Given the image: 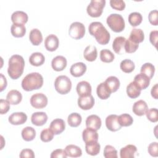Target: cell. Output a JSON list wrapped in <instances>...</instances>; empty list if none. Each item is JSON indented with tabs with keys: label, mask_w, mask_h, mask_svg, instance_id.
<instances>
[{
	"label": "cell",
	"mask_w": 158,
	"mask_h": 158,
	"mask_svg": "<svg viewBox=\"0 0 158 158\" xmlns=\"http://www.w3.org/2000/svg\"><path fill=\"white\" fill-rule=\"evenodd\" d=\"M91 35L94 36L96 41L102 45L107 44L110 38L109 32L100 22H93L88 27Z\"/></svg>",
	"instance_id": "6da1fadb"
},
{
	"label": "cell",
	"mask_w": 158,
	"mask_h": 158,
	"mask_svg": "<svg viewBox=\"0 0 158 158\" xmlns=\"http://www.w3.org/2000/svg\"><path fill=\"white\" fill-rule=\"evenodd\" d=\"M25 67V60L22 56L14 54L9 59L7 73L14 80L19 78L23 73Z\"/></svg>",
	"instance_id": "7a4b0ae2"
},
{
	"label": "cell",
	"mask_w": 158,
	"mask_h": 158,
	"mask_svg": "<svg viewBox=\"0 0 158 158\" xmlns=\"http://www.w3.org/2000/svg\"><path fill=\"white\" fill-rule=\"evenodd\" d=\"M43 85V77L38 72L27 74L22 81V87L27 91L38 89Z\"/></svg>",
	"instance_id": "3957f363"
},
{
	"label": "cell",
	"mask_w": 158,
	"mask_h": 158,
	"mask_svg": "<svg viewBox=\"0 0 158 158\" xmlns=\"http://www.w3.org/2000/svg\"><path fill=\"white\" fill-rule=\"evenodd\" d=\"M106 22L110 28L114 32L122 31L125 27V20L120 14H111L106 19Z\"/></svg>",
	"instance_id": "277c9868"
},
{
	"label": "cell",
	"mask_w": 158,
	"mask_h": 158,
	"mask_svg": "<svg viewBox=\"0 0 158 158\" xmlns=\"http://www.w3.org/2000/svg\"><path fill=\"white\" fill-rule=\"evenodd\" d=\"M54 87L59 94H66L71 90V80L65 75H59L55 80Z\"/></svg>",
	"instance_id": "5b68a950"
},
{
	"label": "cell",
	"mask_w": 158,
	"mask_h": 158,
	"mask_svg": "<svg viewBox=\"0 0 158 158\" xmlns=\"http://www.w3.org/2000/svg\"><path fill=\"white\" fill-rule=\"evenodd\" d=\"M105 5V0H91L87 6L86 12L88 14L92 17H100Z\"/></svg>",
	"instance_id": "8992f818"
},
{
	"label": "cell",
	"mask_w": 158,
	"mask_h": 158,
	"mask_svg": "<svg viewBox=\"0 0 158 158\" xmlns=\"http://www.w3.org/2000/svg\"><path fill=\"white\" fill-rule=\"evenodd\" d=\"M69 34L72 38L75 40H80L85 35V27L81 22H73L69 27Z\"/></svg>",
	"instance_id": "52a82bcc"
},
{
	"label": "cell",
	"mask_w": 158,
	"mask_h": 158,
	"mask_svg": "<svg viewBox=\"0 0 158 158\" xmlns=\"http://www.w3.org/2000/svg\"><path fill=\"white\" fill-rule=\"evenodd\" d=\"M48 98L46 96L41 93H35L30 98V104L35 109H42L48 104Z\"/></svg>",
	"instance_id": "ba28073f"
},
{
	"label": "cell",
	"mask_w": 158,
	"mask_h": 158,
	"mask_svg": "<svg viewBox=\"0 0 158 158\" xmlns=\"http://www.w3.org/2000/svg\"><path fill=\"white\" fill-rule=\"evenodd\" d=\"M118 116L115 114L108 115L106 118V125L108 130L111 131H116L119 130L122 126L118 120Z\"/></svg>",
	"instance_id": "9c48e42d"
},
{
	"label": "cell",
	"mask_w": 158,
	"mask_h": 158,
	"mask_svg": "<svg viewBox=\"0 0 158 158\" xmlns=\"http://www.w3.org/2000/svg\"><path fill=\"white\" fill-rule=\"evenodd\" d=\"M59 44V41L57 36L54 34L48 35L44 40V46L46 49L49 51H56Z\"/></svg>",
	"instance_id": "30bf717a"
},
{
	"label": "cell",
	"mask_w": 158,
	"mask_h": 158,
	"mask_svg": "<svg viewBox=\"0 0 158 158\" xmlns=\"http://www.w3.org/2000/svg\"><path fill=\"white\" fill-rule=\"evenodd\" d=\"M27 120V115L22 112H14L9 115L8 120L9 123L14 125L23 124Z\"/></svg>",
	"instance_id": "8fae6325"
},
{
	"label": "cell",
	"mask_w": 158,
	"mask_h": 158,
	"mask_svg": "<svg viewBox=\"0 0 158 158\" xmlns=\"http://www.w3.org/2000/svg\"><path fill=\"white\" fill-rule=\"evenodd\" d=\"M78 105L83 110H89L94 105V99L91 94L87 96H80L78 99Z\"/></svg>",
	"instance_id": "7c38bea8"
},
{
	"label": "cell",
	"mask_w": 158,
	"mask_h": 158,
	"mask_svg": "<svg viewBox=\"0 0 158 158\" xmlns=\"http://www.w3.org/2000/svg\"><path fill=\"white\" fill-rule=\"evenodd\" d=\"M77 92L79 96H87L91 94V86L86 81H81L77 85Z\"/></svg>",
	"instance_id": "4fadbf2b"
},
{
	"label": "cell",
	"mask_w": 158,
	"mask_h": 158,
	"mask_svg": "<svg viewBox=\"0 0 158 158\" xmlns=\"http://www.w3.org/2000/svg\"><path fill=\"white\" fill-rule=\"evenodd\" d=\"M67 59L62 56H57L54 57L51 62L52 68L57 72L63 70L67 66Z\"/></svg>",
	"instance_id": "5bb4252c"
},
{
	"label": "cell",
	"mask_w": 158,
	"mask_h": 158,
	"mask_svg": "<svg viewBox=\"0 0 158 158\" xmlns=\"http://www.w3.org/2000/svg\"><path fill=\"white\" fill-rule=\"evenodd\" d=\"M48 118V115L45 112H36L31 115V122L36 126H42L46 123Z\"/></svg>",
	"instance_id": "9a60e30c"
},
{
	"label": "cell",
	"mask_w": 158,
	"mask_h": 158,
	"mask_svg": "<svg viewBox=\"0 0 158 158\" xmlns=\"http://www.w3.org/2000/svg\"><path fill=\"white\" fill-rule=\"evenodd\" d=\"M49 128L54 135H59L62 133L65 128V122L61 118H56L51 122Z\"/></svg>",
	"instance_id": "2e32d148"
},
{
	"label": "cell",
	"mask_w": 158,
	"mask_h": 158,
	"mask_svg": "<svg viewBox=\"0 0 158 158\" xmlns=\"http://www.w3.org/2000/svg\"><path fill=\"white\" fill-rule=\"evenodd\" d=\"M86 71V65L83 62H77L72 65L70 69V74L75 77L82 76Z\"/></svg>",
	"instance_id": "e0dca14e"
},
{
	"label": "cell",
	"mask_w": 158,
	"mask_h": 158,
	"mask_svg": "<svg viewBox=\"0 0 158 158\" xmlns=\"http://www.w3.org/2000/svg\"><path fill=\"white\" fill-rule=\"evenodd\" d=\"M82 138L85 143L91 141H98V133L96 130L86 127L82 132Z\"/></svg>",
	"instance_id": "ac0fdd59"
},
{
	"label": "cell",
	"mask_w": 158,
	"mask_h": 158,
	"mask_svg": "<svg viewBox=\"0 0 158 158\" xmlns=\"http://www.w3.org/2000/svg\"><path fill=\"white\" fill-rule=\"evenodd\" d=\"M150 80L151 79L148 76L142 73H140L135 77L133 81L141 90L145 89L149 86L150 84Z\"/></svg>",
	"instance_id": "d6986e66"
},
{
	"label": "cell",
	"mask_w": 158,
	"mask_h": 158,
	"mask_svg": "<svg viewBox=\"0 0 158 158\" xmlns=\"http://www.w3.org/2000/svg\"><path fill=\"white\" fill-rule=\"evenodd\" d=\"M148 109L146 102L143 100H138L133 104L132 110L138 116L144 115Z\"/></svg>",
	"instance_id": "ffe728a7"
},
{
	"label": "cell",
	"mask_w": 158,
	"mask_h": 158,
	"mask_svg": "<svg viewBox=\"0 0 158 158\" xmlns=\"http://www.w3.org/2000/svg\"><path fill=\"white\" fill-rule=\"evenodd\" d=\"M86 126L97 131L101 127V120L97 115H90L86 119Z\"/></svg>",
	"instance_id": "44dd1931"
},
{
	"label": "cell",
	"mask_w": 158,
	"mask_h": 158,
	"mask_svg": "<svg viewBox=\"0 0 158 158\" xmlns=\"http://www.w3.org/2000/svg\"><path fill=\"white\" fill-rule=\"evenodd\" d=\"M28 15L23 11L17 10L12 13L11 15V20L13 23L25 24L28 21Z\"/></svg>",
	"instance_id": "7402d4cb"
},
{
	"label": "cell",
	"mask_w": 158,
	"mask_h": 158,
	"mask_svg": "<svg viewBox=\"0 0 158 158\" xmlns=\"http://www.w3.org/2000/svg\"><path fill=\"white\" fill-rule=\"evenodd\" d=\"M137 151V148L133 144H128L122 148L120 151L121 158H133Z\"/></svg>",
	"instance_id": "603a6c76"
},
{
	"label": "cell",
	"mask_w": 158,
	"mask_h": 158,
	"mask_svg": "<svg viewBox=\"0 0 158 158\" xmlns=\"http://www.w3.org/2000/svg\"><path fill=\"white\" fill-rule=\"evenodd\" d=\"M6 99L10 104L17 105L22 101V95L18 90L12 89L8 92L6 96Z\"/></svg>",
	"instance_id": "cb8c5ba5"
},
{
	"label": "cell",
	"mask_w": 158,
	"mask_h": 158,
	"mask_svg": "<svg viewBox=\"0 0 158 158\" xmlns=\"http://www.w3.org/2000/svg\"><path fill=\"white\" fill-rule=\"evenodd\" d=\"M84 58L89 61H94L98 56V51L96 46L93 45H89L86 46L83 52Z\"/></svg>",
	"instance_id": "d4e9b609"
},
{
	"label": "cell",
	"mask_w": 158,
	"mask_h": 158,
	"mask_svg": "<svg viewBox=\"0 0 158 158\" xmlns=\"http://www.w3.org/2000/svg\"><path fill=\"white\" fill-rule=\"evenodd\" d=\"M29 39L33 45H40L43 41V35L41 31L37 28L32 29L29 34Z\"/></svg>",
	"instance_id": "484cf974"
},
{
	"label": "cell",
	"mask_w": 158,
	"mask_h": 158,
	"mask_svg": "<svg viewBox=\"0 0 158 158\" xmlns=\"http://www.w3.org/2000/svg\"><path fill=\"white\" fill-rule=\"evenodd\" d=\"M96 93L100 99H107L110 97L111 92L104 81L98 85L96 88Z\"/></svg>",
	"instance_id": "4316f807"
},
{
	"label": "cell",
	"mask_w": 158,
	"mask_h": 158,
	"mask_svg": "<svg viewBox=\"0 0 158 158\" xmlns=\"http://www.w3.org/2000/svg\"><path fill=\"white\" fill-rule=\"evenodd\" d=\"M10 32L13 36L21 38L26 33V27L23 24L13 23L10 27Z\"/></svg>",
	"instance_id": "83f0119b"
},
{
	"label": "cell",
	"mask_w": 158,
	"mask_h": 158,
	"mask_svg": "<svg viewBox=\"0 0 158 158\" xmlns=\"http://www.w3.org/2000/svg\"><path fill=\"white\" fill-rule=\"evenodd\" d=\"M45 57L41 52H36L31 54L29 57V62L31 65L38 67L44 64Z\"/></svg>",
	"instance_id": "f1b7e54d"
},
{
	"label": "cell",
	"mask_w": 158,
	"mask_h": 158,
	"mask_svg": "<svg viewBox=\"0 0 158 158\" xmlns=\"http://www.w3.org/2000/svg\"><path fill=\"white\" fill-rule=\"evenodd\" d=\"M125 41L126 38L123 36H117L114 40L112 43V48L115 53L118 54H122Z\"/></svg>",
	"instance_id": "f546056e"
},
{
	"label": "cell",
	"mask_w": 158,
	"mask_h": 158,
	"mask_svg": "<svg viewBox=\"0 0 158 158\" xmlns=\"http://www.w3.org/2000/svg\"><path fill=\"white\" fill-rule=\"evenodd\" d=\"M101 146L98 141H91L85 143V150L88 154L96 156L100 152Z\"/></svg>",
	"instance_id": "4dcf8cb0"
},
{
	"label": "cell",
	"mask_w": 158,
	"mask_h": 158,
	"mask_svg": "<svg viewBox=\"0 0 158 158\" xmlns=\"http://www.w3.org/2000/svg\"><path fill=\"white\" fill-rule=\"evenodd\" d=\"M127 93L128 97L132 99L138 98L141 94V89L138 85L133 81L127 86Z\"/></svg>",
	"instance_id": "1f68e13d"
},
{
	"label": "cell",
	"mask_w": 158,
	"mask_h": 158,
	"mask_svg": "<svg viewBox=\"0 0 158 158\" xmlns=\"http://www.w3.org/2000/svg\"><path fill=\"white\" fill-rule=\"evenodd\" d=\"M110 91L111 93H114L118 90L120 87V81L118 78L115 76H110L104 81Z\"/></svg>",
	"instance_id": "d6a6232c"
},
{
	"label": "cell",
	"mask_w": 158,
	"mask_h": 158,
	"mask_svg": "<svg viewBox=\"0 0 158 158\" xmlns=\"http://www.w3.org/2000/svg\"><path fill=\"white\" fill-rule=\"evenodd\" d=\"M129 39L137 44L143 42L144 39L143 31L140 28H133L130 32Z\"/></svg>",
	"instance_id": "836d02e7"
},
{
	"label": "cell",
	"mask_w": 158,
	"mask_h": 158,
	"mask_svg": "<svg viewBox=\"0 0 158 158\" xmlns=\"http://www.w3.org/2000/svg\"><path fill=\"white\" fill-rule=\"evenodd\" d=\"M65 151L67 156L70 157H78L82 154V151L80 147L73 145H67L65 148Z\"/></svg>",
	"instance_id": "e575fe53"
},
{
	"label": "cell",
	"mask_w": 158,
	"mask_h": 158,
	"mask_svg": "<svg viewBox=\"0 0 158 158\" xmlns=\"http://www.w3.org/2000/svg\"><path fill=\"white\" fill-rule=\"evenodd\" d=\"M22 138L26 141H30L35 139L36 136V131L31 127H26L21 132Z\"/></svg>",
	"instance_id": "d590c367"
},
{
	"label": "cell",
	"mask_w": 158,
	"mask_h": 158,
	"mask_svg": "<svg viewBox=\"0 0 158 158\" xmlns=\"http://www.w3.org/2000/svg\"><path fill=\"white\" fill-rule=\"evenodd\" d=\"M82 118L80 114L73 112L70 114L67 118L68 124L72 127H77L81 123Z\"/></svg>",
	"instance_id": "8d00e7d4"
},
{
	"label": "cell",
	"mask_w": 158,
	"mask_h": 158,
	"mask_svg": "<svg viewBox=\"0 0 158 158\" xmlns=\"http://www.w3.org/2000/svg\"><path fill=\"white\" fill-rule=\"evenodd\" d=\"M128 19V22L132 27H136L142 22L143 17L139 12H133L129 14Z\"/></svg>",
	"instance_id": "74e56055"
},
{
	"label": "cell",
	"mask_w": 158,
	"mask_h": 158,
	"mask_svg": "<svg viewBox=\"0 0 158 158\" xmlns=\"http://www.w3.org/2000/svg\"><path fill=\"white\" fill-rule=\"evenodd\" d=\"M120 69L125 73H131L133 72L135 68V65L134 62L128 59L123 60L120 64Z\"/></svg>",
	"instance_id": "f35d334b"
},
{
	"label": "cell",
	"mask_w": 158,
	"mask_h": 158,
	"mask_svg": "<svg viewBox=\"0 0 158 158\" xmlns=\"http://www.w3.org/2000/svg\"><path fill=\"white\" fill-rule=\"evenodd\" d=\"M140 72L141 73L148 76L151 79L154 75L155 67L151 63L146 62L141 66Z\"/></svg>",
	"instance_id": "ab89813d"
},
{
	"label": "cell",
	"mask_w": 158,
	"mask_h": 158,
	"mask_svg": "<svg viewBox=\"0 0 158 158\" xmlns=\"http://www.w3.org/2000/svg\"><path fill=\"white\" fill-rule=\"evenodd\" d=\"M115 56L112 52L109 49H104L100 51V59L102 62L106 63L112 62L114 60Z\"/></svg>",
	"instance_id": "60d3db41"
},
{
	"label": "cell",
	"mask_w": 158,
	"mask_h": 158,
	"mask_svg": "<svg viewBox=\"0 0 158 158\" xmlns=\"http://www.w3.org/2000/svg\"><path fill=\"white\" fill-rule=\"evenodd\" d=\"M118 120L122 127H128L133 122V117L128 114H122L118 117Z\"/></svg>",
	"instance_id": "b9f144b4"
},
{
	"label": "cell",
	"mask_w": 158,
	"mask_h": 158,
	"mask_svg": "<svg viewBox=\"0 0 158 158\" xmlns=\"http://www.w3.org/2000/svg\"><path fill=\"white\" fill-rule=\"evenodd\" d=\"M104 157L106 158H117V151L111 145H106L104 149Z\"/></svg>",
	"instance_id": "7bdbcfd3"
},
{
	"label": "cell",
	"mask_w": 158,
	"mask_h": 158,
	"mask_svg": "<svg viewBox=\"0 0 158 158\" xmlns=\"http://www.w3.org/2000/svg\"><path fill=\"white\" fill-rule=\"evenodd\" d=\"M54 135V133L49 128H46L41 131L40 134V139L43 142H49L53 139Z\"/></svg>",
	"instance_id": "ee69618b"
},
{
	"label": "cell",
	"mask_w": 158,
	"mask_h": 158,
	"mask_svg": "<svg viewBox=\"0 0 158 158\" xmlns=\"http://www.w3.org/2000/svg\"><path fill=\"white\" fill-rule=\"evenodd\" d=\"M138 46L139 44L134 43L128 38L125 41L124 49L127 53H133L137 50Z\"/></svg>",
	"instance_id": "f6af8a7d"
},
{
	"label": "cell",
	"mask_w": 158,
	"mask_h": 158,
	"mask_svg": "<svg viewBox=\"0 0 158 158\" xmlns=\"http://www.w3.org/2000/svg\"><path fill=\"white\" fill-rule=\"evenodd\" d=\"M146 115L147 118L152 122H157L158 120L157 115V109L156 108H151L148 109L146 112Z\"/></svg>",
	"instance_id": "bcb514c9"
},
{
	"label": "cell",
	"mask_w": 158,
	"mask_h": 158,
	"mask_svg": "<svg viewBox=\"0 0 158 158\" xmlns=\"http://www.w3.org/2000/svg\"><path fill=\"white\" fill-rule=\"evenodd\" d=\"M110 6L117 10H123L125 8V2L123 0H110Z\"/></svg>",
	"instance_id": "7dc6e473"
},
{
	"label": "cell",
	"mask_w": 158,
	"mask_h": 158,
	"mask_svg": "<svg viewBox=\"0 0 158 158\" xmlns=\"http://www.w3.org/2000/svg\"><path fill=\"white\" fill-rule=\"evenodd\" d=\"M158 143L157 142L151 143L148 148V153L153 157H157L158 156Z\"/></svg>",
	"instance_id": "c3c4849f"
},
{
	"label": "cell",
	"mask_w": 158,
	"mask_h": 158,
	"mask_svg": "<svg viewBox=\"0 0 158 158\" xmlns=\"http://www.w3.org/2000/svg\"><path fill=\"white\" fill-rule=\"evenodd\" d=\"M157 15H158V12H157V10L156 9L151 10L149 12L148 15V19L151 24L154 26H156L158 25Z\"/></svg>",
	"instance_id": "681fc988"
},
{
	"label": "cell",
	"mask_w": 158,
	"mask_h": 158,
	"mask_svg": "<svg viewBox=\"0 0 158 158\" xmlns=\"http://www.w3.org/2000/svg\"><path fill=\"white\" fill-rule=\"evenodd\" d=\"M10 109V103L7 100L1 99L0 100V113L1 114H6Z\"/></svg>",
	"instance_id": "f907efd6"
},
{
	"label": "cell",
	"mask_w": 158,
	"mask_h": 158,
	"mask_svg": "<svg viewBox=\"0 0 158 158\" xmlns=\"http://www.w3.org/2000/svg\"><path fill=\"white\" fill-rule=\"evenodd\" d=\"M50 157L51 158H66L67 156L66 154L65 150H63L62 149H57L52 152Z\"/></svg>",
	"instance_id": "816d5d0a"
},
{
	"label": "cell",
	"mask_w": 158,
	"mask_h": 158,
	"mask_svg": "<svg viewBox=\"0 0 158 158\" xmlns=\"http://www.w3.org/2000/svg\"><path fill=\"white\" fill-rule=\"evenodd\" d=\"M35 156L33 151L30 149H23L19 154V157L21 158H34Z\"/></svg>",
	"instance_id": "f5cc1de1"
},
{
	"label": "cell",
	"mask_w": 158,
	"mask_h": 158,
	"mask_svg": "<svg viewBox=\"0 0 158 158\" xmlns=\"http://www.w3.org/2000/svg\"><path fill=\"white\" fill-rule=\"evenodd\" d=\"M158 38V31L153 30L151 31L149 34V40L152 45L157 48V42Z\"/></svg>",
	"instance_id": "db71d44e"
},
{
	"label": "cell",
	"mask_w": 158,
	"mask_h": 158,
	"mask_svg": "<svg viewBox=\"0 0 158 158\" xmlns=\"http://www.w3.org/2000/svg\"><path fill=\"white\" fill-rule=\"evenodd\" d=\"M0 86H1V89L0 91H2L7 86V80L6 77L3 75L2 73H0Z\"/></svg>",
	"instance_id": "11a10c76"
},
{
	"label": "cell",
	"mask_w": 158,
	"mask_h": 158,
	"mask_svg": "<svg viewBox=\"0 0 158 158\" xmlns=\"http://www.w3.org/2000/svg\"><path fill=\"white\" fill-rule=\"evenodd\" d=\"M157 90H158V84L156 83L155 84L152 89H151V96L156 99H157L158 98V92H157Z\"/></svg>",
	"instance_id": "9f6ffc18"
}]
</instances>
